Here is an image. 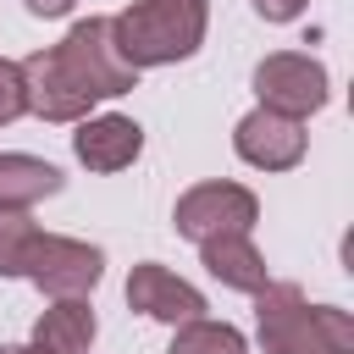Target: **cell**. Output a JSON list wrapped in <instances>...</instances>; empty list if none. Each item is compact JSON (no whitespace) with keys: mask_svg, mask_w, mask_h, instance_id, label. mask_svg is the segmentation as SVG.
<instances>
[{"mask_svg":"<svg viewBox=\"0 0 354 354\" xmlns=\"http://www.w3.org/2000/svg\"><path fill=\"white\" fill-rule=\"evenodd\" d=\"M22 83H28V111L44 122H83L94 100L127 94L138 83V66L122 61L116 39H111V17H88L77 22L55 50H39L22 61Z\"/></svg>","mask_w":354,"mask_h":354,"instance_id":"1","label":"cell"},{"mask_svg":"<svg viewBox=\"0 0 354 354\" xmlns=\"http://www.w3.org/2000/svg\"><path fill=\"white\" fill-rule=\"evenodd\" d=\"M260 348L266 354H354V321L337 304H310L299 282L260 288Z\"/></svg>","mask_w":354,"mask_h":354,"instance_id":"2","label":"cell"},{"mask_svg":"<svg viewBox=\"0 0 354 354\" xmlns=\"http://www.w3.org/2000/svg\"><path fill=\"white\" fill-rule=\"evenodd\" d=\"M111 39L127 66L188 61L205 39V0H138L122 17H111Z\"/></svg>","mask_w":354,"mask_h":354,"instance_id":"3","label":"cell"},{"mask_svg":"<svg viewBox=\"0 0 354 354\" xmlns=\"http://www.w3.org/2000/svg\"><path fill=\"white\" fill-rule=\"evenodd\" d=\"M100 271H105V254H100L94 243L55 238V232H39V227H33V238H28L22 260H17V277H28L33 288H44V293H55V299L88 293V288L100 282Z\"/></svg>","mask_w":354,"mask_h":354,"instance_id":"4","label":"cell"},{"mask_svg":"<svg viewBox=\"0 0 354 354\" xmlns=\"http://www.w3.org/2000/svg\"><path fill=\"white\" fill-rule=\"evenodd\" d=\"M254 216H260V205H254L249 188H238V183H199V188H188V194L177 199V216H171V221H177L183 238L205 243V238L249 232Z\"/></svg>","mask_w":354,"mask_h":354,"instance_id":"5","label":"cell"},{"mask_svg":"<svg viewBox=\"0 0 354 354\" xmlns=\"http://www.w3.org/2000/svg\"><path fill=\"white\" fill-rule=\"evenodd\" d=\"M254 94H260L266 111H282V116L299 122V116L326 105V66L310 61V55H293V50L266 55L254 66Z\"/></svg>","mask_w":354,"mask_h":354,"instance_id":"6","label":"cell"},{"mask_svg":"<svg viewBox=\"0 0 354 354\" xmlns=\"http://www.w3.org/2000/svg\"><path fill=\"white\" fill-rule=\"evenodd\" d=\"M232 144H238V155H243L249 166H260V171H288V166H299V155H304V122L260 105V111H249V116L238 122Z\"/></svg>","mask_w":354,"mask_h":354,"instance_id":"7","label":"cell"},{"mask_svg":"<svg viewBox=\"0 0 354 354\" xmlns=\"http://www.w3.org/2000/svg\"><path fill=\"white\" fill-rule=\"evenodd\" d=\"M127 304L144 310V315H155V321H171V326L199 321V310H205L199 288H188L183 277H171L166 266H133V277H127Z\"/></svg>","mask_w":354,"mask_h":354,"instance_id":"8","label":"cell"},{"mask_svg":"<svg viewBox=\"0 0 354 354\" xmlns=\"http://www.w3.org/2000/svg\"><path fill=\"white\" fill-rule=\"evenodd\" d=\"M72 149H77V160L94 166V171H122V166L138 160V149H144V127L127 122V116H94V122L77 127Z\"/></svg>","mask_w":354,"mask_h":354,"instance_id":"9","label":"cell"},{"mask_svg":"<svg viewBox=\"0 0 354 354\" xmlns=\"http://www.w3.org/2000/svg\"><path fill=\"white\" fill-rule=\"evenodd\" d=\"M205 254V271L221 282V288H238V293H260L271 277H266V260L260 249L249 243V232H227V238H205L199 243Z\"/></svg>","mask_w":354,"mask_h":354,"instance_id":"10","label":"cell"},{"mask_svg":"<svg viewBox=\"0 0 354 354\" xmlns=\"http://www.w3.org/2000/svg\"><path fill=\"white\" fill-rule=\"evenodd\" d=\"M94 343V310L83 299H55L33 326V354H88Z\"/></svg>","mask_w":354,"mask_h":354,"instance_id":"11","label":"cell"},{"mask_svg":"<svg viewBox=\"0 0 354 354\" xmlns=\"http://www.w3.org/2000/svg\"><path fill=\"white\" fill-rule=\"evenodd\" d=\"M61 194V171L33 155H0V210H28L39 199Z\"/></svg>","mask_w":354,"mask_h":354,"instance_id":"12","label":"cell"},{"mask_svg":"<svg viewBox=\"0 0 354 354\" xmlns=\"http://www.w3.org/2000/svg\"><path fill=\"white\" fill-rule=\"evenodd\" d=\"M166 354H243V337L227 321H183Z\"/></svg>","mask_w":354,"mask_h":354,"instance_id":"13","label":"cell"},{"mask_svg":"<svg viewBox=\"0 0 354 354\" xmlns=\"http://www.w3.org/2000/svg\"><path fill=\"white\" fill-rule=\"evenodd\" d=\"M33 238V221L22 210H0V277H17V260Z\"/></svg>","mask_w":354,"mask_h":354,"instance_id":"14","label":"cell"},{"mask_svg":"<svg viewBox=\"0 0 354 354\" xmlns=\"http://www.w3.org/2000/svg\"><path fill=\"white\" fill-rule=\"evenodd\" d=\"M28 111V83H22V66L0 55V122H17Z\"/></svg>","mask_w":354,"mask_h":354,"instance_id":"15","label":"cell"},{"mask_svg":"<svg viewBox=\"0 0 354 354\" xmlns=\"http://www.w3.org/2000/svg\"><path fill=\"white\" fill-rule=\"evenodd\" d=\"M254 11H260L266 22H293V17L304 11V0H254Z\"/></svg>","mask_w":354,"mask_h":354,"instance_id":"16","label":"cell"},{"mask_svg":"<svg viewBox=\"0 0 354 354\" xmlns=\"http://www.w3.org/2000/svg\"><path fill=\"white\" fill-rule=\"evenodd\" d=\"M72 6H77V0H28V11H33V17H66Z\"/></svg>","mask_w":354,"mask_h":354,"instance_id":"17","label":"cell"},{"mask_svg":"<svg viewBox=\"0 0 354 354\" xmlns=\"http://www.w3.org/2000/svg\"><path fill=\"white\" fill-rule=\"evenodd\" d=\"M0 354H33V348H0Z\"/></svg>","mask_w":354,"mask_h":354,"instance_id":"18","label":"cell"}]
</instances>
